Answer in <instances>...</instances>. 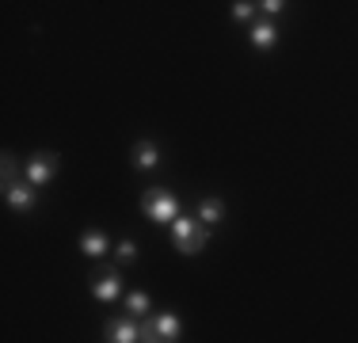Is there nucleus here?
Returning a JSON list of instances; mask_svg holds the SVG:
<instances>
[{
  "instance_id": "nucleus-5",
  "label": "nucleus",
  "mask_w": 358,
  "mask_h": 343,
  "mask_svg": "<svg viewBox=\"0 0 358 343\" xmlns=\"http://www.w3.org/2000/svg\"><path fill=\"white\" fill-rule=\"evenodd\" d=\"M107 340L110 343H134V340H141V324H138V316H115V321H107Z\"/></svg>"
},
{
  "instance_id": "nucleus-12",
  "label": "nucleus",
  "mask_w": 358,
  "mask_h": 343,
  "mask_svg": "<svg viewBox=\"0 0 358 343\" xmlns=\"http://www.w3.org/2000/svg\"><path fill=\"white\" fill-rule=\"evenodd\" d=\"M126 309H130V316H145V313H149V294L134 290V294L126 298Z\"/></svg>"
},
{
  "instance_id": "nucleus-7",
  "label": "nucleus",
  "mask_w": 358,
  "mask_h": 343,
  "mask_svg": "<svg viewBox=\"0 0 358 343\" xmlns=\"http://www.w3.org/2000/svg\"><path fill=\"white\" fill-rule=\"evenodd\" d=\"M92 294H96L99 302H115V298L122 294V282H118V274L107 267L103 274H99V282H96V286H92Z\"/></svg>"
},
{
  "instance_id": "nucleus-9",
  "label": "nucleus",
  "mask_w": 358,
  "mask_h": 343,
  "mask_svg": "<svg viewBox=\"0 0 358 343\" xmlns=\"http://www.w3.org/2000/svg\"><path fill=\"white\" fill-rule=\"evenodd\" d=\"M275 42H278V27H275V23L263 20V23H255V27H252V46L255 50H271Z\"/></svg>"
},
{
  "instance_id": "nucleus-2",
  "label": "nucleus",
  "mask_w": 358,
  "mask_h": 343,
  "mask_svg": "<svg viewBox=\"0 0 358 343\" xmlns=\"http://www.w3.org/2000/svg\"><path fill=\"white\" fill-rule=\"evenodd\" d=\"M141 206H145V214H149L157 225H172V221L179 218V199L168 195V191H149L141 199Z\"/></svg>"
},
{
  "instance_id": "nucleus-1",
  "label": "nucleus",
  "mask_w": 358,
  "mask_h": 343,
  "mask_svg": "<svg viewBox=\"0 0 358 343\" xmlns=\"http://www.w3.org/2000/svg\"><path fill=\"white\" fill-rule=\"evenodd\" d=\"M172 240H176V252L199 255L202 248L210 244V225L202 218H176L172 221Z\"/></svg>"
},
{
  "instance_id": "nucleus-15",
  "label": "nucleus",
  "mask_w": 358,
  "mask_h": 343,
  "mask_svg": "<svg viewBox=\"0 0 358 343\" xmlns=\"http://www.w3.org/2000/svg\"><path fill=\"white\" fill-rule=\"evenodd\" d=\"M0 179H4V183H15V179H20V172H15V157H12V153H4V160H0Z\"/></svg>"
},
{
  "instance_id": "nucleus-16",
  "label": "nucleus",
  "mask_w": 358,
  "mask_h": 343,
  "mask_svg": "<svg viewBox=\"0 0 358 343\" xmlns=\"http://www.w3.org/2000/svg\"><path fill=\"white\" fill-rule=\"evenodd\" d=\"M255 8H259V12H267V15H278L286 8V0H255Z\"/></svg>"
},
{
  "instance_id": "nucleus-14",
  "label": "nucleus",
  "mask_w": 358,
  "mask_h": 343,
  "mask_svg": "<svg viewBox=\"0 0 358 343\" xmlns=\"http://www.w3.org/2000/svg\"><path fill=\"white\" fill-rule=\"evenodd\" d=\"M115 255H118L122 263H134V260H138V244H134V240H118V244H115Z\"/></svg>"
},
{
  "instance_id": "nucleus-10",
  "label": "nucleus",
  "mask_w": 358,
  "mask_h": 343,
  "mask_svg": "<svg viewBox=\"0 0 358 343\" xmlns=\"http://www.w3.org/2000/svg\"><path fill=\"white\" fill-rule=\"evenodd\" d=\"M157 160H160V149L152 141L134 145V168H157Z\"/></svg>"
},
{
  "instance_id": "nucleus-11",
  "label": "nucleus",
  "mask_w": 358,
  "mask_h": 343,
  "mask_svg": "<svg viewBox=\"0 0 358 343\" xmlns=\"http://www.w3.org/2000/svg\"><path fill=\"white\" fill-rule=\"evenodd\" d=\"M199 218L206 221V225H214V221L225 218V202H221V199H202L199 202Z\"/></svg>"
},
{
  "instance_id": "nucleus-4",
  "label": "nucleus",
  "mask_w": 358,
  "mask_h": 343,
  "mask_svg": "<svg viewBox=\"0 0 358 343\" xmlns=\"http://www.w3.org/2000/svg\"><path fill=\"white\" fill-rule=\"evenodd\" d=\"M4 202L12 206L15 214H31L35 210V202H38V195H35V183H23V179H15V183H4Z\"/></svg>"
},
{
  "instance_id": "nucleus-8",
  "label": "nucleus",
  "mask_w": 358,
  "mask_h": 343,
  "mask_svg": "<svg viewBox=\"0 0 358 343\" xmlns=\"http://www.w3.org/2000/svg\"><path fill=\"white\" fill-rule=\"evenodd\" d=\"M107 248H110V240L99 233V229H92V233H84V237H80V252H84V255H92V260L107 255Z\"/></svg>"
},
{
  "instance_id": "nucleus-3",
  "label": "nucleus",
  "mask_w": 358,
  "mask_h": 343,
  "mask_svg": "<svg viewBox=\"0 0 358 343\" xmlns=\"http://www.w3.org/2000/svg\"><path fill=\"white\" fill-rule=\"evenodd\" d=\"M179 332H183V324H179L176 313H160L141 324V340H149V343H172L179 340Z\"/></svg>"
},
{
  "instance_id": "nucleus-13",
  "label": "nucleus",
  "mask_w": 358,
  "mask_h": 343,
  "mask_svg": "<svg viewBox=\"0 0 358 343\" xmlns=\"http://www.w3.org/2000/svg\"><path fill=\"white\" fill-rule=\"evenodd\" d=\"M252 15H255V0H236L233 4V20L236 23H248Z\"/></svg>"
},
{
  "instance_id": "nucleus-6",
  "label": "nucleus",
  "mask_w": 358,
  "mask_h": 343,
  "mask_svg": "<svg viewBox=\"0 0 358 343\" xmlns=\"http://www.w3.org/2000/svg\"><path fill=\"white\" fill-rule=\"evenodd\" d=\"M54 172H57V157H54V153H35L31 164H27V179L35 187H46L50 179H54Z\"/></svg>"
}]
</instances>
